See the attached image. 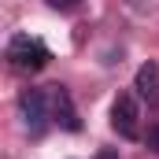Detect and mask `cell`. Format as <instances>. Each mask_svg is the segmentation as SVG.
Here are the masks:
<instances>
[{"label": "cell", "instance_id": "cell-6", "mask_svg": "<svg viewBox=\"0 0 159 159\" xmlns=\"http://www.w3.org/2000/svg\"><path fill=\"white\" fill-rule=\"evenodd\" d=\"M48 7H56V11H74L78 0H48Z\"/></svg>", "mask_w": 159, "mask_h": 159}, {"label": "cell", "instance_id": "cell-2", "mask_svg": "<svg viewBox=\"0 0 159 159\" xmlns=\"http://www.w3.org/2000/svg\"><path fill=\"white\" fill-rule=\"evenodd\" d=\"M19 115H22V126L41 137L48 129V119H52V104H48V93L44 89H22L19 93Z\"/></svg>", "mask_w": 159, "mask_h": 159}, {"label": "cell", "instance_id": "cell-7", "mask_svg": "<svg viewBox=\"0 0 159 159\" xmlns=\"http://www.w3.org/2000/svg\"><path fill=\"white\" fill-rule=\"evenodd\" d=\"M148 144H152V152H159V129H152V137H148Z\"/></svg>", "mask_w": 159, "mask_h": 159}, {"label": "cell", "instance_id": "cell-1", "mask_svg": "<svg viewBox=\"0 0 159 159\" xmlns=\"http://www.w3.org/2000/svg\"><path fill=\"white\" fill-rule=\"evenodd\" d=\"M7 59H11V67H19V70H41V67H48L52 52H48V44L41 37L15 34V37L7 41Z\"/></svg>", "mask_w": 159, "mask_h": 159}, {"label": "cell", "instance_id": "cell-4", "mask_svg": "<svg viewBox=\"0 0 159 159\" xmlns=\"http://www.w3.org/2000/svg\"><path fill=\"white\" fill-rule=\"evenodd\" d=\"M48 104H52V122H59V126L70 129V133L81 129V119H78V111H74V100H70V93H67L63 85H52V89H48Z\"/></svg>", "mask_w": 159, "mask_h": 159}, {"label": "cell", "instance_id": "cell-3", "mask_svg": "<svg viewBox=\"0 0 159 159\" xmlns=\"http://www.w3.org/2000/svg\"><path fill=\"white\" fill-rule=\"evenodd\" d=\"M111 129L119 137H126V141L141 137V107H137L133 93H119L115 96V104H111Z\"/></svg>", "mask_w": 159, "mask_h": 159}, {"label": "cell", "instance_id": "cell-8", "mask_svg": "<svg viewBox=\"0 0 159 159\" xmlns=\"http://www.w3.org/2000/svg\"><path fill=\"white\" fill-rule=\"evenodd\" d=\"M96 159H119V152H107V148H104V152H100Z\"/></svg>", "mask_w": 159, "mask_h": 159}, {"label": "cell", "instance_id": "cell-5", "mask_svg": "<svg viewBox=\"0 0 159 159\" xmlns=\"http://www.w3.org/2000/svg\"><path fill=\"white\" fill-rule=\"evenodd\" d=\"M133 89H137V96L148 100V104H156V100H159V63H156V59H148V63L137 67Z\"/></svg>", "mask_w": 159, "mask_h": 159}]
</instances>
